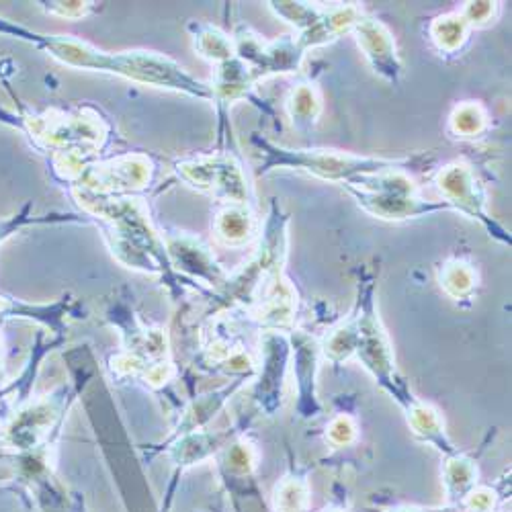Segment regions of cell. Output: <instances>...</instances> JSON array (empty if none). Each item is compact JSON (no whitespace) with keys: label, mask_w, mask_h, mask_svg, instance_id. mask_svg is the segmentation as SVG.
Segmentation results:
<instances>
[{"label":"cell","mask_w":512,"mask_h":512,"mask_svg":"<svg viewBox=\"0 0 512 512\" xmlns=\"http://www.w3.org/2000/svg\"><path fill=\"white\" fill-rule=\"evenodd\" d=\"M0 35L19 39L68 68L111 74L142 84V87L162 89L213 103L211 84L195 78L179 62L158 52H105L74 35L39 33L5 17H0Z\"/></svg>","instance_id":"cell-1"},{"label":"cell","mask_w":512,"mask_h":512,"mask_svg":"<svg viewBox=\"0 0 512 512\" xmlns=\"http://www.w3.org/2000/svg\"><path fill=\"white\" fill-rule=\"evenodd\" d=\"M68 189L84 216L95 220L97 228L103 232V238L117 263L146 275H160L170 289L183 291L195 287L170 265L162 232L152 222L150 203L146 197H103L78 187Z\"/></svg>","instance_id":"cell-2"},{"label":"cell","mask_w":512,"mask_h":512,"mask_svg":"<svg viewBox=\"0 0 512 512\" xmlns=\"http://www.w3.org/2000/svg\"><path fill=\"white\" fill-rule=\"evenodd\" d=\"M252 144L261 152V173L267 175L271 170H300V173L312 175L320 181L347 185L367 175L386 173V170H420L431 162L426 156H404V158H377V156H357L349 152L312 148V150H291L273 144L265 136L254 134Z\"/></svg>","instance_id":"cell-3"},{"label":"cell","mask_w":512,"mask_h":512,"mask_svg":"<svg viewBox=\"0 0 512 512\" xmlns=\"http://www.w3.org/2000/svg\"><path fill=\"white\" fill-rule=\"evenodd\" d=\"M0 123L17 127L41 152H52V156L74 154L91 162H95L111 140V125L93 107L72 113L50 109L39 115H15L0 107Z\"/></svg>","instance_id":"cell-4"},{"label":"cell","mask_w":512,"mask_h":512,"mask_svg":"<svg viewBox=\"0 0 512 512\" xmlns=\"http://www.w3.org/2000/svg\"><path fill=\"white\" fill-rule=\"evenodd\" d=\"M353 312L359 328L355 357L371 373V377L377 381V386L383 392H388L396 400V404L406 412L416 404L418 398L412 394L406 379L400 375L396 367L390 336L386 328H383L375 306V279L371 273L361 269L357 281V302Z\"/></svg>","instance_id":"cell-5"},{"label":"cell","mask_w":512,"mask_h":512,"mask_svg":"<svg viewBox=\"0 0 512 512\" xmlns=\"http://www.w3.org/2000/svg\"><path fill=\"white\" fill-rule=\"evenodd\" d=\"M287 224V213H283L277 201H273L263 228L261 248L240 271L228 275L226 283L218 291L211 293V300L218 304L216 312L228 308H242L248 312L261 300L267 287L283 275L287 256Z\"/></svg>","instance_id":"cell-6"},{"label":"cell","mask_w":512,"mask_h":512,"mask_svg":"<svg viewBox=\"0 0 512 512\" xmlns=\"http://www.w3.org/2000/svg\"><path fill=\"white\" fill-rule=\"evenodd\" d=\"M84 386H87V381L62 383L54 392L35 400L29 398L9 414L0 426V457H19L54 437H60L66 414Z\"/></svg>","instance_id":"cell-7"},{"label":"cell","mask_w":512,"mask_h":512,"mask_svg":"<svg viewBox=\"0 0 512 512\" xmlns=\"http://www.w3.org/2000/svg\"><path fill=\"white\" fill-rule=\"evenodd\" d=\"M369 216L386 222H406L447 211L445 201H431L420 195V187L410 179L408 170H386L367 175L353 183L340 185Z\"/></svg>","instance_id":"cell-8"},{"label":"cell","mask_w":512,"mask_h":512,"mask_svg":"<svg viewBox=\"0 0 512 512\" xmlns=\"http://www.w3.org/2000/svg\"><path fill=\"white\" fill-rule=\"evenodd\" d=\"M175 173L189 187L226 205L250 207L252 189L240 160L232 152H213L175 162Z\"/></svg>","instance_id":"cell-9"},{"label":"cell","mask_w":512,"mask_h":512,"mask_svg":"<svg viewBox=\"0 0 512 512\" xmlns=\"http://www.w3.org/2000/svg\"><path fill=\"white\" fill-rule=\"evenodd\" d=\"M435 183L441 193V201H445L449 209L476 220L492 238L510 246V234L494 218H490L486 191L474 175L472 166L459 160L451 162L439 170Z\"/></svg>","instance_id":"cell-10"},{"label":"cell","mask_w":512,"mask_h":512,"mask_svg":"<svg viewBox=\"0 0 512 512\" xmlns=\"http://www.w3.org/2000/svg\"><path fill=\"white\" fill-rule=\"evenodd\" d=\"M234 52L252 72L254 80L261 82L275 74H291L302 68L306 50L297 44L295 35H283L275 41H263L250 27L238 25L234 31Z\"/></svg>","instance_id":"cell-11"},{"label":"cell","mask_w":512,"mask_h":512,"mask_svg":"<svg viewBox=\"0 0 512 512\" xmlns=\"http://www.w3.org/2000/svg\"><path fill=\"white\" fill-rule=\"evenodd\" d=\"M156 166L146 154H125L105 162H91L76 185L82 191L103 197L140 195L154 181Z\"/></svg>","instance_id":"cell-12"},{"label":"cell","mask_w":512,"mask_h":512,"mask_svg":"<svg viewBox=\"0 0 512 512\" xmlns=\"http://www.w3.org/2000/svg\"><path fill=\"white\" fill-rule=\"evenodd\" d=\"M289 359V336L283 332H263L261 359L252 377V404L256 414L273 418L281 412Z\"/></svg>","instance_id":"cell-13"},{"label":"cell","mask_w":512,"mask_h":512,"mask_svg":"<svg viewBox=\"0 0 512 512\" xmlns=\"http://www.w3.org/2000/svg\"><path fill=\"white\" fill-rule=\"evenodd\" d=\"M162 238L166 244L170 265H173L179 275H183L191 283H203L211 293L218 291L226 283L230 273L224 271L209 246L203 244L199 238L179 230L162 232Z\"/></svg>","instance_id":"cell-14"},{"label":"cell","mask_w":512,"mask_h":512,"mask_svg":"<svg viewBox=\"0 0 512 512\" xmlns=\"http://www.w3.org/2000/svg\"><path fill=\"white\" fill-rule=\"evenodd\" d=\"M291 357H293V377L297 388V416L304 420L318 418L322 414V402L318 400V363H320V340L304 330H291L289 334Z\"/></svg>","instance_id":"cell-15"},{"label":"cell","mask_w":512,"mask_h":512,"mask_svg":"<svg viewBox=\"0 0 512 512\" xmlns=\"http://www.w3.org/2000/svg\"><path fill=\"white\" fill-rule=\"evenodd\" d=\"M351 33L355 35L361 52L365 54L373 72L390 84L400 82L402 78V60L398 56L396 39L392 31L379 19L363 15L355 21Z\"/></svg>","instance_id":"cell-16"},{"label":"cell","mask_w":512,"mask_h":512,"mask_svg":"<svg viewBox=\"0 0 512 512\" xmlns=\"http://www.w3.org/2000/svg\"><path fill=\"white\" fill-rule=\"evenodd\" d=\"M248 422L240 424H232L230 429H222V431H193L187 435H181L173 441H166L162 447H158L156 451H164L166 457L173 461L181 472L183 469H189L193 465H199L211 457H216L228 443H232L236 437L242 435V431H246Z\"/></svg>","instance_id":"cell-17"},{"label":"cell","mask_w":512,"mask_h":512,"mask_svg":"<svg viewBox=\"0 0 512 512\" xmlns=\"http://www.w3.org/2000/svg\"><path fill=\"white\" fill-rule=\"evenodd\" d=\"M246 314L252 318L256 326L263 328V332L289 334L291 330H295L297 291L281 275L267 287V291L261 295V300Z\"/></svg>","instance_id":"cell-18"},{"label":"cell","mask_w":512,"mask_h":512,"mask_svg":"<svg viewBox=\"0 0 512 512\" xmlns=\"http://www.w3.org/2000/svg\"><path fill=\"white\" fill-rule=\"evenodd\" d=\"M62 343H64L62 336L48 338L46 332H37L29 359L25 361L19 375L13 377L11 381H7L5 386H0V414L7 418L9 414H13L19 406H23L29 400V394L35 388L37 375L41 371V363H44V359L52 351H56Z\"/></svg>","instance_id":"cell-19"},{"label":"cell","mask_w":512,"mask_h":512,"mask_svg":"<svg viewBox=\"0 0 512 512\" xmlns=\"http://www.w3.org/2000/svg\"><path fill=\"white\" fill-rule=\"evenodd\" d=\"M248 379H252V377H236L234 381L226 383L224 388H220V390H216V392H209V394L199 396L197 400H193V402L181 412L177 429H175L173 435L168 437V441H173V439H177V437H181V435H187V433H193V431H201L203 426H205L209 420L216 418V414L232 400V396H234L238 390H242V388L246 386Z\"/></svg>","instance_id":"cell-20"},{"label":"cell","mask_w":512,"mask_h":512,"mask_svg":"<svg viewBox=\"0 0 512 512\" xmlns=\"http://www.w3.org/2000/svg\"><path fill=\"white\" fill-rule=\"evenodd\" d=\"M256 82L248 66L238 60L236 56L228 62L216 66V78L211 82L213 91V105L220 111H226L236 101H252V91L256 89Z\"/></svg>","instance_id":"cell-21"},{"label":"cell","mask_w":512,"mask_h":512,"mask_svg":"<svg viewBox=\"0 0 512 512\" xmlns=\"http://www.w3.org/2000/svg\"><path fill=\"white\" fill-rule=\"evenodd\" d=\"M404 414H406L410 431L416 435L418 441L433 447L443 457L457 453V447L453 445L451 437L447 435L445 420L435 406L418 398L416 404L412 408H408Z\"/></svg>","instance_id":"cell-22"},{"label":"cell","mask_w":512,"mask_h":512,"mask_svg":"<svg viewBox=\"0 0 512 512\" xmlns=\"http://www.w3.org/2000/svg\"><path fill=\"white\" fill-rule=\"evenodd\" d=\"M441 478H443L447 506L459 508L461 502L467 498V494L478 486L480 469H478L476 459L457 451V453L445 457Z\"/></svg>","instance_id":"cell-23"},{"label":"cell","mask_w":512,"mask_h":512,"mask_svg":"<svg viewBox=\"0 0 512 512\" xmlns=\"http://www.w3.org/2000/svg\"><path fill=\"white\" fill-rule=\"evenodd\" d=\"M216 461L224 482H252L259 465V449L248 437L240 435L216 455Z\"/></svg>","instance_id":"cell-24"},{"label":"cell","mask_w":512,"mask_h":512,"mask_svg":"<svg viewBox=\"0 0 512 512\" xmlns=\"http://www.w3.org/2000/svg\"><path fill=\"white\" fill-rule=\"evenodd\" d=\"M256 228L259 224H256L252 207L226 205L213 220V234L224 246L248 244L256 236Z\"/></svg>","instance_id":"cell-25"},{"label":"cell","mask_w":512,"mask_h":512,"mask_svg":"<svg viewBox=\"0 0 512 512\" xmlns=\"http://www.w3.org/2000/svg\"><path fill=\"white\" fill-rule=\"evenodd\" d=\"M189 33H191V39H193L195 52L211 64L220 66V64H224V62H228L230 58L236 56L232 37H228L218 27L201 23V21H191L189 23Z\"/></svg>","instance_id":"cell-26"},{"label":"cell","mask_w":512,"mask_h":512,"mask_svg":"<svg viewBox=\"0 0 512 512\" xmlns=\"http://www.w3.org/2000/svg\"><path fill=\"white\" fill-rule=\"evenodd\" d=\"M275 512H310V480L306 469L291 467L273 492Z\"/></svg>","instance_id":"cell-27"},{"label":"cell","mask_w":512,"mask_h":512,"mask_svg":"<svg viewBox=\"0 0 512 512\" xmlns=\"http://www.w3.org/2000/svg\"><path fill=\"white\" fill-rule=\"evenodd\" d=\"M472 25L467 23V19L461 13H449L439 19H435L429 27V35L433 46L443 54V56H455L463 50V46L469 41V35H472Z\"/></svg>","instance_id":"cell-28"},{"label":"cell","mask_w":512,"mask_h":512,"mask_svg":"<svg viewBox=\"0 0 512 512\" xmlns=\"http://www.w3.org/2000/svg\"><path fill=\"white\" fill-rule=\"evenodd\" d=\"M439 283L451 300L474 302L480 275L474 265L455 259V261H449L443 265V269L439 273Z\"/></svg>","instance_id":"cell-29"},{"label":"cell","mask_w":512,"mask_h":512,"mask_svg":"<svg viewBox=\"0 0 512 512\" xmlns=\"http://www.w3.org/2000/svg\"><path fill=\"white\" fill-rule=\"evenodd\" d=\"M357 338H359L357 318H355V312H351V316L340 322L336 328H332L320 343L324 359L332 367H340L343 363H347L351 357H355Z\"/></svg>","instance_id":"cell-30"},{"label":"cell","mask_w":512,"mask_h":512,"mask_svg":"<svg viewBox=\"0 0 512 512\" xmlns=\"http://www.w3.org/2000/svg\"><path fill=\"white\" fill-rule=\"evenodd\" d=\"M287 113L293 121V127L302 132H310L322 111V97L314 82H304L295 87L287 97Z\"/></svg>","instance_id":"cell-31"},{"label":"cell","mask_w":512,"mask_h":512,"mask_svg":"<svg viewBox=\"0 0 512 512\" xmlns=\"http://www.w3.org/2000/svg\"><path fill=\"white\" fill-rule=\"evenodd\" d=\"M54 224H89V220L72 216V213H50V216H33V203L27 201L17 213L0 220V246L11 236L29 226H54Z\"/></svg>","instance_id":"cell-32"},{"label":"cell","mask_w":512,"mask_h":512,"mask_svg":"<svg viewBox=\"0 0 512 512\" xmlns=\"http://www.w3.org/2000/svg\"><path fill=\"white\" fill-rule=\"evenodd\" d=\"M449 130L455 134V138L461 140H476L488 130V113L480 103L467 101L451 113Z\"/></svg>","instance_id":"cell-33"},{"label":"cell","mask_w":512,"mask_h":512,"mask_svg":"<svg viewBox=\"0 0 512 512\" xmlns=\"http://www.w3.org/2000/svg\"><path fill=\"white\" fill-rule=\"evenodd\" d=\"M359 439V426L357 420L349 414L334 416L326 426V443H330L334 449L349 447L357 443Z\"/></svg>","instance_id":"cell-34"},{"label":"cell","mask_w":512,"mask_h":512,"mask_svg":"<svg viewBox=\"0 0 512 512\" xmlns=\"http://www.w3.org/2000/svg\"><path fill=\"white\" fill-rule=\"evenodd\" d=\"M504 496L496 486H476L467 498L461 502L459 510L463 512H496L498 502Z\"/></svg>","instance_id":"cell-35"},{"label":"cell","mask_w":512,"mask_h":512,"mask_svg":"<svg viewBox=\"0 0 512 512\" xmlns=\"http://www.w3.org/2000/svg\"><path fill=\"white\" fill-rule=\"evenodd\" d=\"M37 7L52 17H60L68 21L84 19L99 11V3H37Z\"/></svg>","instance_id":"cell-36"},{"label":"cell","mask_w":512,"mask_h":512,"mask_svg":"<svg viewBox=\"0 0 512 512\" xmlns=\"http://www.w3.org/2000/svg\"><path fill=\"white\" fill-rule=\"evenodd\" d=\"M500 13V3H467L461 15L472 25V29L488 27Z\"/></svg>","instance_id":"cell-37"},{"label":"cell","mask_w":512,"mask_h":512,"mask_svg":"<svg viewBox=\"0 0 512 512\" xmlns=\"http://www.w3.org/2000/svg\"><path fill=\"white\" fill-rule=\"evenodd\" d=\"M381 512H445L441 508H422V506H408V504H402V506H394V508H388V510H381ZM463 512V510H459ZM504 512V510H502Z\"/></svg>","instance_id":"cell-38"}]
</instances>
